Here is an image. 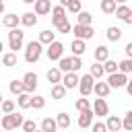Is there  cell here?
I'll use <instances>...</instances> for the list:
<instances>
[{"mask_svg":"<svg viewBox=\"0 0 132 132\" xmlns=\"http://www.w3.org/2000/svg\"><path fill=\"white\" fill-rule=\"evenodd\" d=\"M23 122H25V118H23V113H19V111L4 113L2 120H0L4 132H10V130H14V128H23Z\"/></svg>","mask_w":132,"mask_h":132,"instance_id":"obj_1","label":"cell"},{"mask_svg":"<svg viewBox=\"0 0 132 132\" xmlns=\"http://www.w3.org/2000/svg\"><path fill=\"white\" fill-rule=\"evenodd\" d=\"M41 54H43V45H41V41H39V39H37V41H29L27 47H25V62L35 64V62L41 58Z\"/></svg>","mask_w":132,"mask_h":132,"instance_id":"obj_2","label":"cell"},{"mask_svg":"<svg viewBox=\"0 0 132 132\" xmlns=\"http://www.w3.org/2000/svg\"><path fill=\"white\" fill-rule=\"evenodd\" d=\"M23 39H25V33L16 27V29H10L8 31V47L16 54V50H21L23 47Z\"/></svg>","mask_w":132,"mask_h":132,"instance_id":"obj_3","label":"cell"},{"mask_svg":"<svg viewBox=\"0 0 132 132\" xmlns=\"http://www.w3.org/2000/svg\"><path fill=\"white\" fill-rule=\"evenodd\" d=\"M72 33H74V39H82V41H87V39H91L93 35H95V31H93V27L91 25H74L72 27Z\"/></svg>","mask_w":132,"mask_h":132,"instance_id":"obj_4","label":"cell"},{"mask_svg":"<svg viewBox=\"0 0 132 132\" xmlns=\"http://www.w3.org/2000/svg\"><path fill=\"white\" fill-rule=\"evenodd\" d=\"M93 87H95V78H93V74L89 72V74H85V76L80 78V82H78L80 97H87V95H91V93H93Z\"/></svg>","mask_w":132,"mask_h":132,"instance_id":"obj_5","label":"cell"},{"mask_svg":"<svg viewBox=\"0 0 132 132\" xmlns=\"http://www.w3.org/2000/svg\"><path fill=\"white\" fill-rule=\"evenodd\" d=\"M107 85H109L111 89H120V87H126V85H128V74H124V72H116V74H109V78H107Z\"/></svg>","mask_w":132,"mask_h":132,"instance_id":"obj_6","label":"cell"},{"mask_svg":"<svg viewBox=\"0 0 132 132\" xmlns=\"http://www.w3.org/2000/svg\"><path fill=\"white\" fill-rule=\"evenodd\" d=\"M52 23H54V27L58 29V33H70V31H72V25L68 23L66 16H52Z\"/></svg>","mask_w":132,"mask_h":132,"instance_id":"obj_7","label":"cell"},{"mask_svg":"<svg viewBox=\"0 0 132 132\" xmlns=\"http://www.w3.org/2000/svg\"><path fill=\"white\" fill-rule=\"evenodd\" d=\"M47 58L50 60H60V58H64L62 54H64V45L60 43V41H54V43H50V47H47Z\"/></svg>","mask_w":132,"mask_h":132,"instance_id":"obj_8","label":"cell"},{"mask_svg":"<svg viewBox=\"0 0 132 132\" xmlns=\"http://www.w3.org/2000/svg\"><path fill=\"white\" fill-rule=\"evenodd\" d=\"M23 85H25V93H33L35 89H37V74L35 72H27L25 76H23Z\"/></svg>","mask_w":132,"mask_h":132,"instance_id":"obj_9","label":"cell"},{"mask_svg":"<svg viewBox=\"0 0 132 132\" xmlns=\"http://www.w3.org/2000/svg\"><path fill=\"white\" fill-rule=\"evenodd\" d=\"M93 109H85V111H80V116H78V126H80V130H87V128H91L93 126Z\"/></svg>","mask_w":132,"mask_h":132,"instance_id":"obj_10","label":"cell"},{"mask_svg":"<svg viewBox=\"0 0 132 132\" xmlns=\"http://www.w3.org/2000/svg\"><path fill=\"white\" fill-rule=\"evenodd\" d=\"M107 111H109L107 101H105L103 97H97V99H95V103H93V113L101 118V116H107Z\"/></svg>","mask_w":132,"mask_h":132,"instance_id":"obj_11","label":"cell"},{"mask_svg":"<svg viewBox=\"0 0 132 132\" xmlns=\"http://www.w3.org/2000/svg\"><path fill=\"white\" fill-rule=\"evenodd\" d=\"M78 82H80V78L76 76V72H68V74L62 76V85H64L66 89H76Z\"/></svg>","mask_w":132,"mask_h":132,"instance_id":"obj_12","label":"cell"},{"mask_svg":"<svg viewBox=\"0 0 132 132\" xmlns=\"http://www.w3.org/2000/svg\"><path fill=\"white\" fill-rule=\"evenodd\" d=\"M93 56H95V62H107L109 60V50L105 47V45H97L95 47V52H93Z\"/></svg>","mask_w":132,"mask_h":132,"instance_id":"obj_13","label":"cell"},{"mask_svg":"<svg viewBox=\"0 0 132 132\" xmlns=\"http://www.w3.org/2000/svg\"><path fill=\"white\" fill-rule=\"evenodd\" d=\"M105 126H107V132H120V128H124L122 126V118H118V116H109Z\"/></svg>","mask_w":132,"mask_h":132,"instance_id":"obj_14","label":"cell"},{"mask_svg":"<svg viewBox=\"0 0 132 132\" xmlns=\"http://www.w3.org/2000/svg\"><path fill=\"white\" fill-rule=\"evenodd\" d=\"M109 91H111V87H109L107 82H101V80L95 82V87H93V93H95L97 97H103V99L109 95Z\"/></svg>","mask_w":132,"mask_h":132,"instance_id":"obj_15","label":"cell"},{"mask_svg":"<svg viewBox=\"0 0 132 132\" xmlns=\"http://www.w3.org/2000/svg\"><path fill=\"white\" fill-rule=\"evenodd\" d=\"M33 6H35V10H33V12H35L37 16H39V14H47V12L52 10V4H50V0H37Z\"/></svg>","mask_w":132,"mask_h":132,"instance_id":"obj_16","label":"cell"},{"mask_svg":"<svg viewBox=\"0 0 132 132\" xmlns=\"http://www.w3.org/2000/svg\"><path fill=\"white\" fill-rule=\"evenodd\" d=\"M19 23H21V16H16V14H4L2 16V25L8 29H16Z\"/></svg>","mask_w":132,"mask_h":132,"instance_id":"obj_17","label":"cell"},{"mask_svg":"<svg viewBox=\"0 0 132 132\" xmlns=\"http://www.w3.org/2000/svg\"><path fill=\"white\" fill-rule=\"evenodd\" d=\"M70 50H72V54H74V56H78V58H80V56L85 54L87 45H85V41H82V39H74V41L70 43Z\"/></svg>","mask_w":132,"mask_h":132,"instance_id":"obj_18","label":"cell"},{"mask_svg":"<svg viewBox=\"0 0 132 132\" xmlns=\"http://www.w3.org/2000/svg\"><path fill=\"white\" fill-rule=\"evenodd\" d=\"M58 68H60V72H64V74L74 72V68H72V58H60V60H58Z\"/></svg>","mask_w":132,"mask_h":132,"instance_id":"obj_19","label":"cell"},{"mask_svg":"<svg viewBox=\"0 0 132 132\" xmlns=\"http://www.w3.org/2000/svg\"><path fill=\"white\" fill-rule=\"evenodd\" d=\"M41 130L43 132H56L58 130V122L54 118H43L41 120Z\"/></svg>","mask_w":132,"mask_h":132,"instance_id":"obj_20","label":"cell"},{"mask_svg":"<svg viewBox=\"0 0 132 132\" xmlns=\"http://www.w3.org/2000/svg\"><path fill=\"white\" fill-rule=\"evenodd\" d=\"M39 41H41V45L45 43V45H50V43H54L56 41V33L54 31H50V29H45V31H41L39 33Z\"/></svg>","mask_w":132,"mask_h":132,"instance_id":"obj_21","label":"cell"},{"mask_svg":"<svg viewBox=\"0 0 132 132\" xmlns=\"http://www.w3.org/2000/svg\"><path fill=\"white\" fill-rule=\"evenodd\" d=\"M2 64H4V66H8V68L16 66V64H19V58H16V54H14V52H8V54H4V56H2Z\"/></svg>","mask_w":132,"mask_h":132,"instance_id":"obj_22","label":"cell"},{"mask_svg":"<svg viewBox=\"0 0 132 132\" xmlns=\"http://www.w3.org/2000/svg\"><path fill=\"white\" fill-rule=\"evenodd\" d=\"M52 97H54V99H58V101H60V99H64V97H66V87H64L62 82L54 85V87H52Z\"/></svg>","mask_w":132,"mask_h":132,"instance_id":"obj_23","label":"cell"},{"mask_svg":"<svg viewBox=\"0 0 132 132\" xmlns=\"http://www.w3.org/2000/svg\"><path fill=\"white\" fill-rule=\"evenodd\" d=\"M21 23H23L25 27H33V25H37V14H35V12H25V14L21 16Z\"/></svg>","mask_w":132,"mask_h":132,"instance_id":"obj_24","label":"cell"},{"mask_svg":"<svg viewBox=\"0 0 132 132\" xmlns=\"http://www.w3.org/2000/svg\"><path fill=\"white\" fill-rule=\"evenodd\" d=\"M47 80L54 82V85L62 82V72H60V68H50V70H47Z\"/></svg>","mask_w":132,"mask_h":132,"instance_id":"obj_25","label":"cell"},{"mask_svg":"<svg viewBox=\"0 0 132 132\" xmlns=\"http://www.w3.org/2000/svg\"><path fill=\"white\" fill-rule=\"evenodd\" d=\"M31 95L29 93H21L19 97H16V103H19V107H23V109H29L31 107Z\"/></svg>","mask_w":132,"mask_h":132,"instance_id":"obj_26","label":"cell"},{"mask_svg":"<svg viewBox=\"0 0 132 132\" xmlns=\"http://www.w3.org/2000/svg\"><path fill=\"white\" fill-rule=\"evenodd\" d=\"M56 122H58V128H70V116L66 113V111H62V113H58L56 116Z\"/></svg>","mask_w":132,"mask_h":132,"instance_id":"obj_27","label":"cell"},{"mask_svg":"<svg viewBox=\"0 0 132 132\" xmlns=\"http://www.w3.org/2000/svg\"><path fill=\"white\" fill-rule=\"evenodd\" d=\"M107 39L109 41H120V37H122V29L120 27H107Z\"/></svg>","mask_w":132,"mask_h":132,"instance_id":"obj_28","label":"cell"},{"mask_svg":"<svg viewBox=\"0 0 132 132\" xmlns=\"http://www.w3.org/2000/svg\"><path fill=\"white\" fill-rule=\"evenodd\" d=\"M8 89H10V93L12 95H21V93H25V85H23V80H12L10 85H8Z\"/></svg>","mask_w":132,"mask_h":132,"instance_id":"obj_29","label":"cell"},{"mask_svg":"<svg viewBox=\"0 0 132 132\" xmlns=\"http://www.w3.org/2000/svg\"><path fill=\"white\" fill-rule=\"evenodd\" d=\"M116 4H118L116 0H101V10H103L105 14H111V12H116V8H118Z\"/></svg>","mask_w":132,"mask_h":132,"instance_id":"obj_30","label":"cell"},{"mask_svg":"<svg viewBox=\"0 0 132 132\" xmlns=\"http://www.w3.org/2000/svg\"><path fill=\"white\" fill-rule=\"evenodd\" d=\"M91 74H93V78H99V80H101V76L105 74V68H103V64H101V62H95V64L91 66Z\"/></svg>","mask_w":132,"mask_h":132,"instance_id":"obj_31","label":"cell"},{"mask_svg":"<svg viewBox=\"0 0 132 132\" xmlns=\"http://www.w3.org/2000/svg\"><path fill=\"white\" fill-rule=\"evenodd\" d=\"M76 21H78V25H91V21H93V16H91V12H87V10H80L78 12V16H76Z\"/></svg>","mask_w":132,"mask_h":132,"instance_id":"obj_32","label":"cell"},{"mask_svg":"<svg viewBox=\"0 0 132 132\" xmlns=\"http://www.w3.org/2000/svg\"><path fill=\"white\" fill-rule=\"evenodd\" d=\"M130 12H132V10H130V8L126 6V4H120V6L116 8V16H118V19H122V21H124V19H126V16H128Z\"/></svg>","mask_w":132,"mask_h":132,"instance_id":"obj_33","label":"cell"},{"mask_svg":"<svg viewBox=\"0 0 132 132\" xmlns=\"http://www.w3.org/2000/svg\"><path fill=\"white\" fill-rule=\"evenodd\" d=\"M103 68H105V72L116 74V72H118V62H116V60H107V62H103Z\"/></svg>","mask_w":132,"mask_h":132,"instance_id":"obj_34","label":"cell"},{"mask_svg":"<svg viewBox=\"0 0 132 132\" xmlns=\"http://www.w3.org/2000/svg\"><path fill=\"white\" fill-rule=\"evenodd\" d=\"M45 105V97H41V95H35L33 99H31V107L33 109H41Z\"/></svg>","mask_w":132,"mask_h":132,"instance_id":"obj_35","label":"cell"},{"mask_svg":"<svg viewBox=\"0 0 132 132\" xmlns=\"http://www.w3.org/2000/svg\"><path fill=\"white\" fill-rule=\"evenodd\" d=\"M122 126H124V130L126 132H132V109L124 116V120H122Z\"/></svg>","mask_w":132,"mask_h":132,"instance_id":"obj_36","label":"cell"},{"mask_svg":"<svg viewBox=\"0 0 132 132\" xmlns=\"http://www.w3.org/2000/svg\"><path fill=\"white\" fill-rule=\"evenodd\" d=\"M74 107H76L78 111H85V109H91V105H89V99H85V97H80V99H76V103H74Z\"/></svg>","mask_w":132,"mask_h":132,"instance_id":"obj_37","label":"cell"},{"mask_svg":"<svg viewBox=\"0 0 132 132\" xmlns=\"http://www.w3.org/2000/svg\"><path fill=\"white\" fill-rule=\"evenodd\" d=\"M35 130H37L35 120H25L23 122V132H35Z\"/></svg>","mask_w":132,"mask_h":132,"instance_id":"obj_38","label":"cell"},{"mask_svg":"<svg viewBox=\"0 0 132 132\" xmlns=\"http://www.w3.org/2000/svg\"><path fill=\"white\" fill-rule=\"evenodd\" d=\"M0 107H2V111H4V113H12V111H14V101H8V99H4Z\"/></svg>","mask_w":132,"mask_h":132,"instance_id":"obj_39","label":"cell"},{"mask_svg":"<svg viewBox=\"0 0 132 132\" xmlns=\"http://www.w3.org/2000/svg\"><path fill=\"white\" fill-rule=\"evenodd\" d=\"M66 8H68L70 12H74V14H78V12H80V0H72Z\"/></svg>","mask_w":132,"mask_h":132,"instance_id":"obj_40","label":"cell"},{"mask_svg":"<svg viewBox=\"0 0 132 132\" xmlns=\"http://www.w3.org/2000/svg\"><path fill=\"white\" fill-rule=\"evenodd\" d=\"M91 132H107V126H105L103 122H95V124L91 126Z\"/></svg>","mask_w":132,"mask_h":132,"instance_id":"obj_41","label":"cell"},{"mask_svg":"<svg viewBox=\"0 0 132 132\" xmlns=\"http://www.w3.org/2000/svg\"><path fill=\"white\" fill-rule=\"evenodd\" d=\"M52 14H54V16H64V14H66V8H64L62 4H60V6H54V8H52Z\"/></svg>","mask_w":132,"mask_h":132,"instance_id":"obj_42","label":"cell"},{"mask_svg":"<svg viewBox=\"0 0 132 132\" xmlns=\"http://www.w3.org/2000/svg\"><path fill=\"white\" fill-rule=\"evenodd\" d=\"M124 52H126V56H128V58L132 60V41H130V43H126V47H124Z\"/></svg>","mask_w":132,"mask_h":132,"instance_id":"obj_43","label":"cell"},{"mask_svg":"<svg viewBox=\"0 0 132 132\" xmlns=\"http://www.w3.org/2000/svg\"><path fill=\"white\" fill-rule=\"evenodd\" d=\"M126 91H128V95H132V78L128 80V85H126Z\"/></svg>","mask_w":132,"mask_h":132,"instance_id":"obj_44","label":"cell"},{"mask_svg":"<svg viewBox=\"0 0 132 132\" xmlns=\"http://www.w3.org/2000/svg\"><path fill=\"white\" fill-rule=\"evenodd\" d=\"M124 21H126V23H128V25H132V12H130V14H128V16H126V19H124Z\"/></svg>","mask_w":132,"mask_h":132,"instance_id":"obj_45","label":"cell"},{"mask_svg":"<svg viewBox=\"0 0 132 132\" xmlns=\"http://www.w3.org/2000/svg\"><path fill=\"white\" fill-rule=\"evenodd\" d=\"M70 2H72V0H60V4H62V6H68Z\"/></svg>","mask_w":132,"mask_h":132,"instance_id":"obj_46","label":"cell"},{"mask_svg":"<svg viewBox=\"0 0 132 132\" xmlns=\"http://www.w3.org/2000/svg\"><path fill=\"white\" fill-rule=\"evenodd\" d=\"M4 10H6L4 8V2H0V14H4Z\"/></svg>","mask_w":132,"mask_h":132,"instance_id":"obj_47","label":"cell"},{"mask_svg":"<svg viewBox=\"0 0 132 132\" xmlns=\"http://www.w3.org/2000/svg\"><path fill=\"white\" fill-rule=\"evenodd\" d=\"M23 2H27V4H35L37 0H23Z\"/></svg>","mask_w":132,"mask_h":132,"instance_id":"obj_48","label":"cell"},{"mask_svg":"<svg viewBox=\"0 0 132 132\" xmlns=\"http://www.w3.org/2000/svg\"><path fill=\"white\" fill-rule=\"evenodd\" d=\"M116 2H118V4H126V0H116Z\"/></svg>","mask_w":132,"mask_h":132,"instance_id":"obj_49","label":"cell"},{"mask_svg":"<svg viewBox=\"0 0 132 132\" xmlns=\"http://www.w3.org/2000/svg\"><path fill=\"white\" fill-rule=\"evenodd\" d=\"M2 50H4V43H2V41H0V54H2Z\"/></svg>","mask_w":132,"mask_h":132,"instance_id":"obj_50","label":"cell"},{"mask_svg":"<svg viewBox=\"0 0 132 132\" xmlns=\"http://www.w3.org/2000/svg\"><path fill=\"white\" fill-rule=\"evenodd\" d=\"M2 101H4V99H2V93H0V105H2Z\"/></svg>","mask_w":132,"mask_h":132,"instance_id":"obj_51","label":"cell"},{"mask_svg":"<svg viewBox=\"0 0 132 132\" xmlns=\"http://www.w3.org/2000/svg\"><path fill=\"white\" fill-rule=\"evenodd\" d=\"M35 132H43V130H35Z\"/></svg>","mask_w":132,"mask_h":132,"instance_id":"obj_52","label":"cell"},{"mask_svg":"<svg viewBox=\"0 0 132 132\" xmlns=\"http://www.w3.org/2000/svg\"><path fill=\"white\" fill-rule=\"evenodd\" d=\"M0 2H4V0H0Z\"/></svg>","mask_w":132,"mask_h":132,"instance_id":"obj_53","label":"cell"},{"mask_svg":"<svg viewBox=\"0 0 132 132\" xmlns=\"http://www.w3.org/2000/svg\"><path fill=\"white\" fill-rule=\"evenodd\" d=\"M82 132H87V130H82Z\"/></svg>","mask_w":132,"mask_h":132,"instance_id":"obj_54","label":"cell"}]
</instances>
